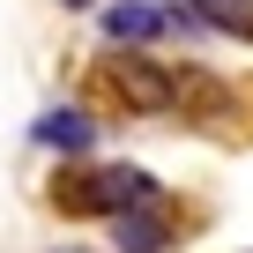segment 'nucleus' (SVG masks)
Masks as SVG:
<instances>
[{
  "mask_svg": "<svg viewBox=\"0 0 253 253\" xmlns=\"http://www.w3.org/2000/svg\"><path fill=\"white\" fill-rule=\"evenodd\" d=\"M157 201V179L142 164H89L60 186V209L75 216H126V209H149Z\"/></svg>",
  "mask_w": 253,
  "mask_h": 253,
  "instance_id": "1",
  "label": "nucleus"
},
{
  "mask_svg": "<svg viewBox=\"0 0 253 253\" xmlns=\"http://www.w3.org/2000/svg\"><path fill=\"white\" fill-rule=\"evenodd\" d=\"M104 82L119 89V104H134V112H179V75L149 52H119L104 60Z\"/></svg>",
  "mask_w": 253,
  "mask_h": 253,
  "instance_id": "2",
  "label": "nucleus"
},
{
  "mask_svg": "<svg viewBox=\"0 0 253 253\" xmlns=\"http://www.w3.org/2000/svg\"><path fill=\"white\" fill-rule=\"evenodd\" d=\"M30 142L52 149V157H89V149H97V119H89L82 104H45L38 126H30Z\"/></svg>",
  "mask_w": 253,
  "mask_h": 253,
  "instance_id": "3",
  "label": "nucleus"
},
{
  "mask_svg": "<svg viewBox=\"0 0 253 253\" xmlns=\"http://www.w3.org/2000/svg\"><path fill=\"white\" fill-rule=\"evenodd\" d=\"M97 30L134 52V45H149V38L171 30V8H157V0H112V8H97Z\"/></svg>",
  "mask_w": 253,
  "mask_h": 253,
  "instance_id": "4",
  "label": "nucleus"
},
{
  "mask_svg": "<svg viewBox=\"0 0 253 253\" xmlns=\"http://www.w3.org/2000/svg\"><path fill=\"white\" fill-rule=\"evenodd\" d=\"M112 246H119V253H164V246H171V216H164V201L112 216Z\"/></svg>",
  "mask_w": 253,
  "mask_h": 253,
  "instance_id": "5",
  "label": "nucleus"
},
{
  "mask_svg": "<svg viewBox=\"0 0 253 253\" xmlns=\"http://www.w3.org/2000/svg\"><path fill=\"white\" fill-rule=\"evenodd\" d=\"M186 15L223 38H253V0H186Z\"/></svg>",
  "mask_w": 253,
  "mask_h": 253,
  "instance_id": "6",
  "label": "nucleus"
},
{
  "mask_svg": "<svg viewBox=\"0 0 253 253\" xmlns=\"http://www.w3.org/2000/svg\"><path fill=\"white\" fill-rule=\"evenodd\" d=\"M60 8H97V0H60Z\"/></svg>",
  "mask_w": 253,
  "mask_h": 253,
  "instance_id": "7",
  "label": "nucleus"
},
{
  "mask_svg": "<svg viewBox=\"0 0 253 253\" xmlns=\"http://www.w3.org/2000/svg\"><path fill=\"white\" fill-rule=\"evenodd\" d=\"M52 253H75V246H52Z\"/></svg>",
  "mask_w": 253,
  "mask_h": 253,
  "instance_id": "8",
  "label": "nucleus"
}]
</instances>
